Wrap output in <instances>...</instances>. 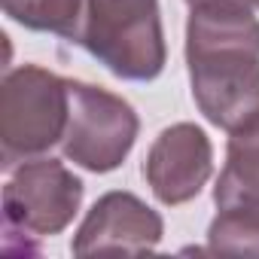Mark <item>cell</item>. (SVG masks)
Instances as JSON below:
<instances>
[{
    "mask_svg": "<svg viewBox=\"0 0 259 259\" xmlns=\"http://www.w3.org/2000/svg\"><path fill=\"white\" fill-rule=\"evenodd\" d=\"M186 64L192 98L217 128L235 132L259 110V22L247 7H192Z\"/></svg>",
    "mask_w": 259,
    "mask_h": 259,
    "instance_id": "6da1fadb",
    "label": "cell"
},
{
    "mask_svg": "<svg viewBox=\"0 0 259 259\" xmlns=\"http://www.w3.org/2000/svg\"><path fill=\"white\" fill-rule=\"evenodd\" d=\"M73 43L122 79H156L165 67L159 0H82Z\"/></svg>",
    "mask_w": 259,
    "mask_h": 259,
    "instance_id": "7a4b0ae2",
    "label": "cell"
},
{
    "mask_svg": "<svg viewBox=\"0 0 259 259\" xmlns=\"http://www.w3.org/2000/svg\"><path fill=\"white\" fill-rule=\"evenodd\" d=\"M70 119V82L25 64L10 70L0 85V153L4 168L28 162L64 141Z\"/></svg>",
    "mask_w": 259,
    "mask_h": 259,
    "instance_id": "3957f363",
    "label": "cell"
},
{
    "mask_svg": "<svg viewBox=\"0 0 259 259\" xmlns=\"http://www.w3.org/2000/svg\"><path fill=\"white\" fill-rule=\"evenodd\" d=\"M138 113L119 95L89 82H70V119L64 132V156L85 171L107 174L119 168L135 147Z\"/></svg>",
    "mask_w": 259,
    "mask_h": 259,
    "instance_id": "277c9868",
    "label": "cell"
},
{
    "mask_svg": "<svg viewBox=\"0 0 259 259\" xmlns=\"http://www.w3.org/2000/svg\"><path fill=\"white\" fill-rule=\"evenodd\" d=\"M82 201V180L55 159H28L4 186L7 226L46 238L61 232Z\"/></svg>",
    "mask_w": 259,
    "mask_h": 259,
    "instance_id": "5b68a950",
    "label": "cell"
},
{
    "mask_svg": "<svg viewBox=\"0 0 259 259\" xmlns=\"http://www.w3.org/2000/svg\"><path fill=\"white\" fill-rule=\"evenodd\" d=\"M213 168V150L198 125H171L150 147L144 177L162 204H183L201 192Z\"/></svg>",
    "mask_w": 259,
    "mask_h": 259,
    "instance_id": "8992f818",
    "label": "cell"
},
{
    "mask_svg": "<svg viewBox=\"0 0 259 259\" xmlns=\"http://www.w3.org/2000/svg\"><path fill=\"white\" fill-rule=\"evenodd\" d=\"M162 241V217L132 192H107L82 220L73 253H144Z\"/></svg>",
    "mask_w": 259,
    "mask_h": 259,
    "instance_id": "52a82bcc",
    "label": "cell"
},
{
    "mask_svg": "<svg viewBox=\"0 0 259 259\" xmlns=\"http://www.w3.org/2000/svg\"><path fill=\"white\" fill-rule=\"evenodd\" d=\"M213 201L217 207H259V110L244 119L229 138L226 168L217 180Z\"/></svg>",
    "mask_w": 259,
    "mask_h": 259,
    "instance_id": "ba28073f",
    "label": "cell"
},
{
    "mask_svg": "<svg viewBox=\"0 0 259 259\" xmlns=\"http://www.w3.org/2000/svg\"><path fill=\"white\" fill-rule=\"evenodd\" d=\"M207 241L213 253L259 256V207L250 204L220 207V213L207 229Z\"/></svg>",
    "mask_w": 259,
    "mask_h": 259,
    "instance_id": "9c48e42d",
    "label": "cell"
},
{
    "mask_svg": "<svg viewBox=\"0 0 259 259\" xmlns=\"http://www.w3.org/2000/svg\"><path fill=\"white\" fill-rule=\"evenodd\" d=\"M4 13L31 31H52L73 40L82 0H4Z\"/></svg>",
    "mask_w": 259,
    "mask_h": 259,
    "instance_id": "30bf717a",
    "label": "cell"
},
{
    "mask_svg": "<svg viewBox=\"0 0 259 259\" xmlns=\"http://www.w3.org/2000/svg\"><path fill=\"white\" fill-rule=\"evenodd\" d=\"M189 7H198V4H238V7H247V10H259V0H186Z\"/></svg>",
    "mask_w": 259,
    "mask_h": 259,
    "instance_id": "8fae6325",
    "label": "cell"
}]
</instances>
